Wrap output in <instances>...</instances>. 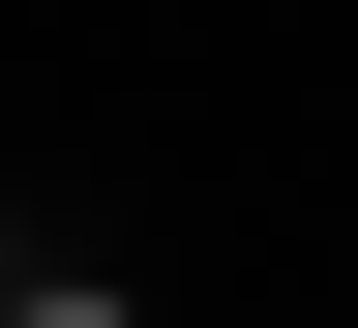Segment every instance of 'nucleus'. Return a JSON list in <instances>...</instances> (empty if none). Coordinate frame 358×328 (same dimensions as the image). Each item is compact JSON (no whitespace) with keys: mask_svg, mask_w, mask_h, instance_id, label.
I'll return each instance as SVG.
<instances>
[{"mask_svg":"<svg viewBox=\"0 0 358 328\" xmlns=\"http://www.w3.org/2000/svg\"><path fill=\"white\" fill-rule=\"evenodd\" d=\"M0 269H30V209H0Z\"/></svg>","mask_w":358,"mask_h":328,"instance_id":"nucleus-2","label":"nucleus"},{"mask_svg":"<svg viewBox=\"0 0 358 328\" xmlns=\"http://www.w3.org/2000/svg\"><path fill=\"white\" fill-rule=\"evenodd\" d=\"M0 328H150V299H90V269H0Z\"/></svg>","mask_w":358,"mask_h":328,"instance_id":"nucleus-1","label":"nucleus"}]
</instances>
